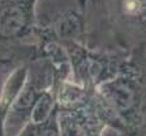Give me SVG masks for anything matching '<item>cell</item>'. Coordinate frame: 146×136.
Returning a JSON list of instances; mask_svg holds the SVG:
<instances>
[{
  "instance_id": "cell-1",
  "label": "cell",
  "mask_w": 146,
  "mask_h": 136,
  "mask_svg": "<svg viewBox=\"0 0 146 136\" xmlns=\"http://www.w3.org/2000/svg\"><path fill=\"white\" fill-rule=\"evenodd\" d=\"M85 45L146 66V0H85Z\"/></svg>"
},
{
  "instance_id": "cell-2",
  "label": "cell",
  "mask_w": 146,
  "mask_h": 136,
  "mask_svg": "<svg viewBox=\"0 0 146 136\" xmlns=\"http://www.w3.org/2000/svg\"><path fill=\"white\" fill-rule=\"evenodd\" d=\"M98 90L120 123V136H146L145 64L128 58L121 71Z\"/></svg>"
},
{
  "instance_id": "cell-3",
  "label": "cell",
  "mask_w": 146,
  "mask_h": 136,
  "mask_svg": "<svg viewBox=\"0 0 146 136\" xmlns=\"http://www.w3.org/2000/svg\"><path fill=\"white\" fill-rule=\"evenodd\" d=\"M39 0H0V68L12 71L39 58L35 37Z\"/></svg>"
},
{
  "instance_id": "cell-4",
  "label": "cell",
  "mask_w": 146,
  "mask_h": 136,
  "mask_svg": "<svg viewBox=\"0 0 146 136\" xmlns=\"http://www.w3.org/2000/svg\"><path fill=\"white\" fill-rule=\"evenodd\" d=\"M61 84L52 64L39 56L27 64L26 79L9 107L5 119L7 136H17L26 124L30 123L36 103L51 89Z\"/></svg>"
},
{
  "instance_id": "cell-5",
  "label": "cell",
  "mask_w": 146,
  "mask_h": 136,
  "mask_svg": "<svg viewBox=\"0 0 146 136\" xmlns=\"http://www.w3.org/2000/svg\"><path fill=\"white\" fill-rule=\"evenodd\" d=\"M63 46L69 56L70 80L89 89H98L112 80L129 58L123 54L95 50L85 43L70 42Z\"/></svg>"
},
{
  "instance_id": "cell-6",
  "label": "cell",
  "mask_w": 146,
  "mask_h": 136,
  "mask_svg": "<svg viewBox=\"0 0 146 136\" xmlns=\"http://www.w3.org/2000/svg\"><path fill=\"white\" fill-rule=\"evenodd\" d=\"M35 37L38 43L42 41H54L60 45L70 42L85 43V0H74L67 5L46 11L36 8Z\"/></svg>"
},
{
  "instance_id": "cell-7",
  "label": "cell",
  "mask_w": 146,
  "mask_h": 136,
  "mask_svg": "<svg viewBox=\"0 0 146 136\" xmlns=\"http://www.w3.org/2000/svg\"><path fill=\"white\" fill-rule=\"evenodd\" d=\"M27 73L26 66L17 67L9 72L8 77L5 79L1 90H0V136H7L5 133V119L9 111V107L13 103L18 90L21 89ZM17 136H35V124H26L22 131Z\"/></svg>"
},
{
  "instance_id": "cell-8",
  "label": "cell",
  "mask_w": 146,
  "mask_h": 136,
  "mask_svg": "<svg viewBox=\"0 0 146 136\" xmlns=\"http://www.w3.org/2000/svg\"><path fill=\"white\" fill-rule=\"evenodd\" d=\"M35 136H61L58 122V109L48 119L35 124Z\"/></svg>"
},
{
  "instance_id": "cell-9",
  "label": "cell",
  "mask_w": 146,
  "mask_h": 136,
  "mask_svg": "<svg viewBox=\"0 0 146 136\" xmlns=\"http://www.w3.org/2000/svg\"><path fill=\"white\" fill-rule=\"evenodd\" d=\"M112 136H120V135H117V133H115V132H112Z\"/></svg>"
}]
</instances>
